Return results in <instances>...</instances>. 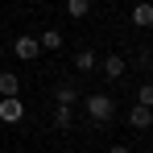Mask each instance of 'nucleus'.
Returning <instances> with one entry per match:
<instances>
[{"label":"nucleus","instance_id":"1","mask_svg":"<svg viewBox=\"0 0 153 153\" xmlns=\"http://www.w3.org/2000/svg\"><path fill=\"white\" fill-rule=\"evenodd\" d=\"M83 103H87V116L95 124H112L116 120V100L108 91H91V95H83Z\"/></svg>","mask_w":153,"mask_h":153},{"label":"nucleus","instance_id":"2","mask_svg":"<svg viewBox=\"0 0 153 153\" xmlns=\"http://www.w3.org/2000/svg\"><path fill=\"white\" fill-rule=\"evenodd\" d=\"M0 120H4V124H21V120H25L21 95H4V100H0Z\"/></svg>","mask_w":153,"mask_h":153},{"label":"nucleus","instance_id":"3","mask_svg":"<svg viewBox=\"0 0 153 153\" xmlns=\"http://www.w3.org/2000/svg\"><path fill=\"white\" fill-rule=\"evenodd\" d=\"M13 54H17L21 62H33V58L42 54V46H37V37H33V33H21V37L13 42Z\"/></svg>","mask_w":153,"mask_h":153},{"label":"nucleus","instance_id":"4","mask_svg":"<svg viewBox=\"0 0 153 153\" xmlns=\"http://www.w3.org/2000/svg\"><path fill=\"white\" fill-rule=\"evenodd\" d=\"M124 71H128V62L120 58V54H108V58H100V75L108 79V83H116Z\"/></svg>","mask_w":153,"mask_h":153},{"label":"nucleus","instance_id":"5","mask_svg":"<svg viewBox=\"0 0 153 153\" xmlns=\"http://www.w3.org/2000/svg\"><path fill=\"white\" fill-rule=\"evenodd\" d=\"M132 25L137 29H149L153 25V0H137V4H132Z\"/></svg>","mask_w":153,"mask_h":153},{"label":"nucleus","instance_id":"6","mask_svg":"<svg viewBox=\"0 0 153 153\" xmlns=\"http://www.w3.org/2000/svg\"><path fill=\"white\" fill-rule=\"evenodd\" d=\"M79 100H83V95H79V87H75V83H58V87H54V103H62V108H75Z\"/></svg>","mask_w":153,"mask_h":153},{"label":"nucleus","instance_id":"7","mask_svg":"<svg viewBox=\"0 0 153 153\" xmlns=\"http://www.w3.org/2000/svg\"><path fill=\"white\" fill-rule=\"evenodd\" d=\"M128 124L132 128H153V108H141V103H132V112H128Z\"/></svg>","mask_w":153,"mask_h":153},{"label":"nucleus","instance_id":"8","mask_svg":"<svg viewBox=\"0 0 153 153\" xmlns=\"http://www.w3.org/2000/svg\"><path fill=\"white\" fill-rule=\"evenodd\" d=\"M75 71L79 75H95V71H100V58H95L91 50H79L75 54Z\"/></svg>","mask_w":153,"mask_h":153},{"label":"nucleus","instance_id":"9","mask_svg":"<svg viewBox=\"0 0 153 153\" xmlns=\"http://www.w3.org/2000/svg\"><path fill=\"white\" fill-rule=\"evenodd\" d=\"M62 42H66V37H62V29H46V33L37 37V46H42V50H62Z\"/></svg>","mask_w":153,"mask_h":153},{"label":"nucleus","instance_id":"10","mask_svg":"<svg viewBox=\"0 0 153 153\" xmlns=\"http://www.w3.org/2000/svg\"><path fill=\"white\" fill-rule=\"evenodd\" d=\"M71 124H75V108L54 103V128H71Z\"/></svg>","mask_w":153,"mask_h":153},{"label":"nucleus","instance_id":"11","mask_svg":"<svg viewBox=\"0 0 153 153\" xmlns=\"http://www.w3.org/2000/svg\"><path fill=\"white\" fill-rule=\"evenodd\" d=\"M0 95H21V79L13 75V71L0 75Z\"/></svg>","mask_w":153,"mask_h":153},{"label":"nucleus","instance_id":"12","mask_svg":"<svg viewBox=\"0 0 153 153\" xmlns=\"http://www.w3.org/2000/svg\"><path fill=\"white\" fill-rule=\"evenodd\" d=\"M66 13H71L75 21H83V17L91 13V0H66Z\"/></svg>","mask_w":153,"mask_h":153},{"label":"nucleus","instance_id":"13","mask_svg":"<svg viewBox=\"0 0 153 153\" xmlns=\"http://www.w3.org/2000/svg\"><path fill=\"white\" fill-rule=\"evenodd\" d=\"M137 103L141 108H153V83H141L137 87Z\"/></svg>","mask_w":153,"mask_h":153},{"label":"nucleus","instance_id":"14","mask_svg":"<svg viewBox=\"0 0 153 153\" xmlns=\"http://www.w3.org/2000/svg\"><path fill=\"white\" fill-rule=\"evenodd\" d=\"M108 153H128V145H112V149H108Z\"/></svg>","mask_w":153,"mask_h":153},{"label":"nucleus","instance_id":"15","mask_svg":"<svg viewBox=\"0 0 153 153\" xmlns=\"http://www.w3.org/2000/svg\"><path fill=\"white\" fill-rule=\"evenodd\" d=\"M0 54H4V46H0Z\"/></svg>","mask_w":153,"mask_h":153}]
</instances>
